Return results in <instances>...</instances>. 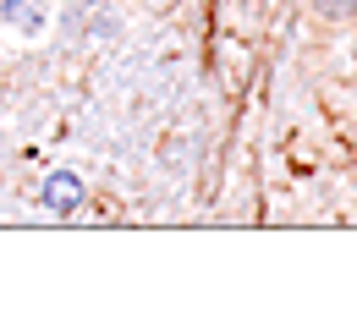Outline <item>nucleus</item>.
Returning <instances> with one entry per match:
<instances>
[{
	"instance_id": "2",
	"label": "nucleus",
	"mask_w": 357,
	"mask_h": 318,
	"mask_svg": "<svg viewBox=\"0 0 357 318\" xmlns=\"http://www.w3.org/2000/svg\"><path fill=\"white\" fill-rule=\"evenodd\" d=\"M0 17L17 22L22 33H45V6L39 0H0Z\"/></svg>"
},
{
	"instance_id": "1",
	"label": "nucleus",
	"mask_w": 357,
	"mask_h": 318,
	"mask_svg": "<svg viewBox=\"0 0 357 318\" xmlns=\"http://www.w3.org/2000/svg\"><path fill=\"white\" fill-rule=\"evenodd\" d=\"M77 203H83V182H77L72 170H55L45 182V209L50 214H72Z\"/></svg>"
},
{
	"instance_id": "3",
	"label": "nucleus",
	"mask_w": 357,
	"mask_h": 318,
	"mask_svg": "<svg viewBox=\"0 0 357 318\" xmlns=\"http://www.w3.org/2000/svg\"><path fill=\"white\" fill-rule=\"evenodd\" d=\"M357 0H319V11H330V17H335V11H352Z\"/></svg>"
}]
</instances>
